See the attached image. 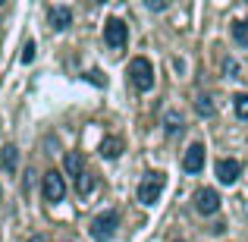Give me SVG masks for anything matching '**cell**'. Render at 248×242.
I'll list each match as a JSON object with an SVG mask.
<instances>
[{"label": "cell", "instance_id": "6da1fadb", "mask_svg": "<svg viewBox=\"0 0 248 242\" xmlns=\"http://www.w3.org/2000/svg\"><path fill=\"white\" fill-rule=\"evenodd\" d=\"M129 82L135 85V91H151L154 88V66L145 57H135L129 63Z\"/></svg>", "mask_w": 248, "mask_h": 242}, {"label": "cell", "instance_id": "7a4b0ae2", "mask_svg": "<svg viewBox=\"0 0 248 242\" xmlns=\"http://www.w3.org/2000/svg\"><path fill=\"white\" fill-rule=\"evenodd\" d=\"M116 226H120V214H116V211L97 214V217L91 220V239H94V242H107L116 233Z\"/></svg>", "mask_w": 248, "mask_h": 242}, {"label": "cell", "instance_id": "3957f363", "mask_svg": "<svg viewBox=\"0 0 248 242\" xmlns=\"http://www.w3.org/2000/svg\"><path fill=\"white\" fill-rule=\"evenodd\" d=\"M164 186H167V176L164 173H148L139 186V201L141 205H154V201L164 195Z\"/></svg>", "mask_w": 248, "mask_h": 242}, {"label": "cell", "instance_id": "277c9868", "mask_svg": "<svg viewBox=\"0 0 248 242\" xmlns=\"http://www.w3.org/2000/svg\"><path fill=\"white\" fill-rule=\"evenodd\" d=\"M104 41H107V48H110V50L126 48V41H129V29H126V22H123V19H107V25H104Z\"/></svg>", "mask_w": 248, "mask_h": 242}, {"label": "cell", "instance_id": "5b68a950", "mask_svg": "<svg viewBox=\"0 0 248 242\" xmlns=\"http://www.w3.org/2000/svg\"><path fill=\"white\" fill-rule=\"evenodd\" d=\"M44 198L47 201H63V195H66V182H63V176L57 173V170H50V173H44Z\"/></svg>", "mask_w": 248, "mask_h": 242}, {"label": "cell", "instance_id": "8992f818", "mask_svg": "<svg viewBox=\"0 0 248 242\" xmlns=\"http://www.w3.org/2000/svg\"><path fill=\"white\" fill-rule=\"evenodd\" d=\"M239 173H242V161H236V158H223V161H217V179H220V182L232 186V182L239 179Z\"/></svg>", "mask_w": 248, "mask_h": 242}, {"label": "cell", "instance_id": "52a82bcc", "mask_svg": "<svg viewBox=\"0 0 248 242\" xmlns=\"http://www.w3.org/2000/svg\"><path fill=\"white\" fill-rule=\"evenodd\" d=\"M195 208H198L201 214H217L220 195L214 192V189H198V192H195Z\"/></svg>", "mask_w": 248, "mask_h": 242}, {"label": "cell", "instance_id": "ba28073f", "mask_svg": "<svg viewBox=\"0 0 248 242\" xmlns=\"http://www.w3.org/2000/svg\"><path fill=\"white\" fill-rule=\"evenodd\" d=\"M182 170L186 173H201L204 170V145H192L182 158Z\"/></svg>", "mask_w": 248, "mask_h": 242}, {"label": "cell", "instance_id": "9c48e42d", "mask_svg": "<svg viewBox=\"0 0 248 242\" xmlns=\"http://www.w3.org/2000/svg\"><path fill=\"white\" fill-rule=\"evenodd\" d=\"M97 151H101V158L116 161L123 154V139H120V135H107V139L101 142V148H97Z\"/></svg>", "mask_w": 248, "mask_h": 242}, {"label": "cell", "instance_id": "30bf717a", "mask_svg": "<svg viewBox=\"0 0 248 242\" xmlns=\"http://www.w3.org/2000/svg\"><path fill=\"white\" fill-rule=\"evenodd\" d=\"M0 163H3L6 173H16V167H19V148L16 145H3V148H0Z\"/></svg>", "mask_w": 248, "mask_h": 242}, {"label": "cell", "instance_id": "8fae6325", "mask_svg": "<svg viewBox=\"0 0 248 242\" xmlns=\"http://www.w3.org/2000/svg\"><path fill=\"white\" fill-rule=\"evenodd\" d=\"M50 25H54L57 32L69 29V25H73V13H69L66 6H54V10H50Z\"/></svg>", "mask_w": 248, "mask_h": 242}, {"label": "cell", "instance_id": "7c38bea8", "mask_svg": "<svg viewBox=\"0 0 248 242\" xmlns=\"http://www.w3.org/2000/svg\"><path fill=\"white\" fill-rule=\"evenodd\" d=\"M66 173L69 176H82L85 173V158H82L79 151H69L66 154Z\"/></svg>", "mask_w": 248, "mask_h": 242}, {"label": "cell", "instance_id": "4fadbf2b", "mask_svg": "<svg viewBox=\"0 0 248 242\" xmlns=\"http://www.w3.org/2000/svg\"><path fill=\"white\" fill-rule=\"evenodd\" d=\"M164 123H167V132L170 135H176V132H182V116L176 113V110H167V116H164Z\"/></svg>", "mask_w": 248, "mask_h": 242}, {"label": "cell", "instance_id": "5bb4252c", "mask_svg": "<svg viewBox=\"0 0 248 242\" xmlns=\"http://www.w3.org/2000/svg\"><path fill=\"white\" fill-rule=\"evenodd\" d=\"M76 189H79V195H88L91 189H94V176H91V173L76 176Z\"/></svg>", "mask_w": 248, "mask_h": 242}, {"label": "cell", "instance_id": "9a60e30c", "mask_svg": "<svg viewBox=\"0 0 248 242\" xmlns=\"http://www.w3.org/2000/svg\"><path fill=\"white\" fill-rule=\"evenodd\" d=\"M232 38H236V44L248 48V22H236V25H232Z\"/></svg>", "mask_w": 248, "mask_h": 242}, {"label": "cell", "instance_id": "2e32d148", "mask_svg": "<svg viewBox=\"0 0 248 242\" xmlns=\"http://www.w3.org/2000/svg\"><path fill=\"white\" fill-rule=\"evenodd\" d=\"M232 107H236V116L248 120V95H236L232 97Z\"/></svg>", "mask_w": 248, "mask_h": 242}, {"label": "cell", "instance_id": "e0dca14e", "mask_svg": "<svg viewBox=\"0 0 248 242\" xmlns=\"http://www.w3.org/2000/svg\"><path fill=\"white\" fill-rule=\"evenodd\" d=\"M195 110H198L201 116H214V104H211V97H204V95H201L198 101H195Z\"/></svg>", "mask_w": 248, "mask_h": 242}, {"label": "cell", "instance_id": "ac0fdd59", "mask_svg": "<svg viewBox=\"0 0 248 242\" xmlns=\"http://www.w3.org/2000/svg\"><path fill=\"white\" fill-rule=\"evenodd\" d=\"M31 60H35V44H25V48H22V63H31Z\"/></svg>", "mask_w": 248, "mask_h": 242}, {"label": "cell", "instance_id": "d6986e66", "mask_svg": "<svg viewBox=\"0 0 248 242\" xmlns=\"http://www.w3.org/2000/svg\"><path fill=\"white\" fill-rule=\"evenodd\" d=\"M145 3L151 6V10H157V13H160V10H167V0H145Z\"/></svg>", "mask_w": 248, "mask_h": 242}, {"label": "cell", "instance_id": "ffe728a7", "mask_svg": "<svg viewBox=\"0 0 248 242\" xmlns=\"http://www.w3.org/2000/svg\"><path fill=\"white\" fill-rule=\"evenodd\" d=\"M29 242H44V236H31V239H29Z\"/></svg>", "mask_w": 248, "mask_h": 242}, {"label": "cell", "instance_id": "44dd1931", "mask_svg": "<svg viewBox=\"0 0 248 242\" xmlns=\"http://www.w3.org/2000/svg\"><path fill=\"white\" fill-rule=\"evenodd\" d=\"M97 3H104V0H97Z\"/></svg>", "mask_w": 248, "mask_h": 242}, {"label": "cell", "instance_id": "7402d4cb", "mask_svg": "<svg viewBox=\"0 0 248 242\" xmlns=\"http://www.w3.org/2000/svg\"><path fill=\"white\" fill-rule=\"evenodd\" d=\"M0 3H6V0H0Z\"/></svg>", "mask_w": 248, "mask_h": 242}]
</instances>
